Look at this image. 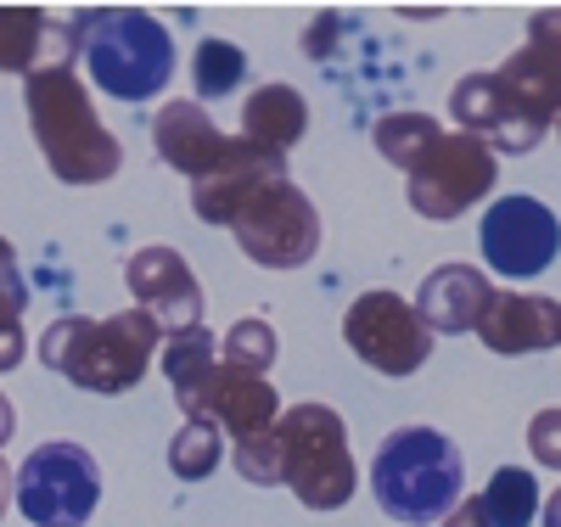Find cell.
<instances>
[{"label": "cell", "mask_w": 561, "mask_h": 527, "mask_svg": "<svg viewBox=\"0 0 561 527\" xmlns=\"http://www.w3.org/2000/svg\"><path fill=\"white\" fill-rule=\"evenodd\" d=\"M68 34L90 84L113 102H152L174 79V34L140 7H79Z\"/></svg>", "instance_id": "obj_1"}, {"label": "cell", "mask_w": 561, "mask_h": 527, "mask_svg": "<svg viewBox=\"0 0 561 527\" xmlns=\"http://www.w3.org/2000/svg\"><path fill=\"white\" fill-rule=\"evenodd\" d=\"M23 107L28 129L39 140V158L62 185H107L124 163L118 135L102 124L90 90L73 68H45L23 79Z\"/></svg>", "instance_id": "obj_2"}, {"label": "cell", "mask_w": 561, "mask_h": 527, "mask_svg": "<svg viewBox=\"0 0 561 527\" xmlns=\"http://www.w3.org/2000/svg\"><path fill=\"white\" fill-rule=\"evenodd\" d=\"M163 331L152 314L140 309H118L107 320H84V314H62L45 325L39 337V365L57 370L62 381L84 393H129L140 376L152 370Z\"/></svg>", "instance_id": "obj_3"}, {"label": "cell", "mask_w": 561, "mask_h": 527, "mask_svg": "<svg viewBox=\"0 0 561 527\" xmlns=\"http://www.w3.org/2000/svg\"><path fill=\"white\" fill-rule=\"evenodd\" d=\"M466 460L455 438L438 426H393L377 444L370 460V494H377L382 516L410 522V527H438L466 494Z\"/></svg>", "instance_id": "obj_4"}, {"label": "cell", "mask_w": 561, "mask_h": 527, "mask_svg": "<svg viewBox=\"0 0 561 527\" xmlns=\"http://www.w3.org/2000/svg\"><path fill=\"white\" fill-rule=\"evenodd\" d=\"M275 477L304 511H343L359 489L348 421L332 404H293L275 415Z\"/></svg>", "instance_id": "obj_5"}, {"label": "cell", "mask_w": 561, "mask_h": 527, "mask_svg": "<svg viewBox=\"0 0 561 527\" xmlns=\"http://www.w3.org/2000/svg\"><path fill=\"white\" fill-rule=\"evenodd\" d=\"M225 230L259 270H304L320 253V208L293 174H270L264 185H253Z\"/></svg>", "instance_id": "obj_6"}, {"label": "cell", "mask_w": 561, "mask_h": 527, "mask_svg": "<svg viewBox=\"0 0 561 527\" xmlns=\"http://www.w3.org/2000/svg\"><path fill=\"white\" fill-rule=\"evenodd\" d=\"M12 500L34 527H84L102 505V466L84 444H39L12 471Z\"/></svg>", "instance_id": "obj_7"}, {"label": "cell", "mask_w": 561, "mask_h": 527, "mask_svg": "<svg viewBox=\"0 0 561 527\" xmlns=\"http://www.w3.org/2000/svg\"><path fill=\"white\" fill-rule=\"evenodd\" d=\"M500 180V158L483 147L478 135H460V129H444L421 163L404 174V197L421 219H460L472 214Z\"/></svg>", "instance_id": "obj_8"}, {"label": "cell", "mask_w": 561, "mask_h": 527, "mask_svg": "<svg viewBox=\"0 0 561 527\" xmlns=\"http://www.w3.org/2000/svg\"><path fill=\"white\" fill-rule=\"evenodd\" d=\"M343 337L348 348L377 370V376H415L433 354V331L421 325V314L399 298V293H359L343 314Z\"/></svg>", "instance_id": "obj_9"}, {"label": "cell", "mask_w": 561, "mask_h": 527, "mask_svg": "<svg viewBox=\"0 0 561 527\" xmlns=\"http://www.w3.org/2000/svg\"><path fill=\"white\" fill-rule=\"evenodd\" d=\"M174 404L185 410V421H208V426H219L230 444L270 433L275 415H280L275 381L259 376V370H242V365H225V359H214V365L192 381V388L174 393Z\"/></svg>", "instance_id": "obj_10"}, {"label": "cell", "mask_w": 561, "mask_h": 527, "mask_svg": "<svg viewBox=\"0 0 561 527\" xmlns=\"http://www.w3.org/2000/svg\"><path fill=\"white\" fill-rule=\"evenodd\" d=\"M478 248H483V264L505 280H534L556 264L561 253V219L528 197V191H517V197H500L489 203L483 214V230H478Z\"/></svg>", "instance_id": "obj_11"}, {"label": "cell", "mask_w": 561, "mask_h": 527, "mask_svg": "<svg viewBox=\"0 0 561 527\" xmlns=\"http://www.w3.org/2000/svg\"><path fill=\"white\" fill-rule=\"evenodd\" d=\"M124 286L135 293V309L158 320L163 337H180V331L203 325V286L180 248H163V242L135 248L124 264Z\"/></svg>", "instance_id": "obj_12"}, {"label": "cell", "mask_w": 561, "mask_h": 527, "mask_svg": "<svg viewBox=\"0 0 561 527\" xmlns=\"http://www.w3.org/2000/svg\"><path fill=\"white\" fill-rule=\"evenodd\" d=\"M478 337L489 354H505V359L550 354V348H561V303L539 298V293H500L494 286V298L478 320Z\"/></svg>", "instance_id": "obj_13"}, {"label": "cell", "mask_w": 561, "mask_h": 527, "mask_svg": "<svg viewBox=\"0 0 561 527\" xmlns=\"http://www.w3.org/2000/svg\"><path fill=\"white\" fill-rule=\"evenodd\" d=\"M230 140H237V135H225V129L203 113V102H163L158 118H152V147H158V158H163L169 169H180L192 185L208 180V174L230 158Z\"/></svg>", "instance_id": "obj_14"}, {"label": "cell", "mask_w": 561, "mask_h": 527, "mask_svg": "<svg viewBox=\"0 0 561 527\" xmlns=\"http://www.w3.org/2000/svg\"><path fill=\"white\" fill-rule=\"evenodd\" d=\"M73 68V34L45 7H0V73H45Z\"/></svg>", "instance_id": "obj_15"}, {"label": "cell", "mask_w": 561, "mask_h": 527, "mask_svg": "<svg viewBox=\"0 0 561 527\" xmlns=\"http://www.w3.org/2000/svg\"><path fill=\"white\" fill-rule=\"evenodd\" d=\"M494 298V280L478 270V264H438L427 280H421L415 293V314L427 331H438V337H455V331H478L483 309Z\"/></svg>", "instance_id": "obj_16"}, {"label": "cell", "mask_w": 561, "mask_h": 527, "mask_svg": "<svg viewBox=\"0 0 561 527\" xmlns=\"http://www.w3.org/2000/svg\"><path fill=\"white\" fill-rule=\"evenodd\" d=\"M270 174H287V158L259 152V147H248V140L237 135V140H230V158H225L208 180L192 185V214H197L203 225H225L230 214H237V203L248 197L253 185H264Z\"/></svg>", "instance_id": "obj_17"}, {"label": "cell", "mask_w": 561, "mask_h": 527, "mask_svg": "<svg viewBox=\"0 0 561 527\" xmlns=\"http://www.w3.org/2000/svg\"><path fill=\"white\" fill-rule=\"evenodd\" d=\"M539 483H534V471L528 466H500L489 477V489L472 494V500H460L438 527H534L539 522Z\"/></svg>", "instance_id": "obj_18"}, {"label": "cell", "mask_w": 561, "mask_h": 527, "mask_svg": "<svg viewBox=\"0 0 561 527\" xmlns=\"http://www.w3.org/2000/svg\"><path fill=\"white\" fill-rule=\"evenodd\" d=\"M309 129V102L293 84H259L248 102H242V140L259 152L287 158Z\"/></svg>", "instance_id": "obj_19"}, {"label": "cell", "mask_w": 561, "mask_h": 527, "mask_svg": "<svg viewBox=\"0 0 561 527\" xmlns=\"http://www.w3.org/2000/svg\"><path fill=\"white\" fill-rule=\"evenodd\" d=\"M23 309H28V280H23V264H18L12 242L0 236V376L18 370L23 354H28Z\"/></svg>", "instance_id": "obj_20"}, {"label": "cell", "mask_w": 561, "mask_h": 527, "mask_svg": "<svg viewBox=\"0 0 561 527\" xmlns=\"http://www.w3.org/2000/svg\"><path fill=\"white\" fill-rule=\"evenodd\" d=\"M192 84H197V102H225L248 84V51L230 39H197L192 51Z\"/></svg>", "instance_id": "obj_21"}, {"label": "cell", "mask_w": 561, "mask_h": 527, "mask_svg": "<svg viewBox=\"0 0 561 527\" xmlns=\"http://www.w3.org/2000/svg\"><path fill=\"white\" fill-rule=\"evenodd\" d=\"M444 129H438V118L433 113H382L377 124H370V140H377V152L393 163V169H415L421 163V152L433 147Z\"/></svg>", "instance_id": "obj_22"}, {"label": "cell", "mask_w": 561, "mask_h": 527, "mask_svg": "<svg viewBox=\"0 0 561 527\" xmlns=\"http://www.w3.org/2000/svg\"><path fill=\"white\" fill-rule=\"evenodd\" d=\"M219 460H225V433L208 421H185L169 438V471L180 483H203V477H214Z\"/></svg>", "instance_id": "obj_23"}, {"label": "cell", "mask_w": 561, "mask_h": 527, "mask_svg": "<svg viewBox=\"0 0 561 527\" xmlns=\"http://www.w3.org/2000/svg\"><path fill=\"white\" fill-rule=\"evenodd\" d=\"M275 354H280V343H275V325L270 320H237L219 337V359L225 365H242V370H259V376H270V365H275Z\"/></svg>", "instance_id": "obj_24"}, {"label": "cell", "mask_w": 561, "mask_h": 527, "mask_svg": "<svg viewBox=\"0 0 561 527\" xmlns=\"http://www.w3.org/2000/svg\"><path fill=\"white\" fill-rule=\"evenodd\" d=\"M214 337L197 325V331H180V337H163V376H169V393H185L192 381L214 365Z\"/></svg>", "instance_id": "obj_25"}, {"label": "cell", "mask_w": 561, "mask_h": 527, "mask_svg": "<svg viewBox=\"0 0 561 527\" xmlns=\"http://www.w3.org/2000/svg\"><path fill=\"white\" fill-rule=\"evenodd\" d=\"M230 460H237V471L248 477V483H259V489H280V477H275V433H259V438L230 444Z\"/></svg>", "instance_id": "obj_26"}, {"label": "cell", "mask_w": 561, "mask_h": 527, "mask_svg": "<svg viewBox=\"0 0 561 527\" xmlns=\"http://www.w3.org/2000/svg\"><path fill=\"white\" fill-rule=\"evenodd\" d=\"M528 455L545 471H561V410H539L528 421Z\"/></svg>", "instance_id": "obj_27"}, {"label": "cell", "mask_w": 561, "mask_h": 527, "mask_svg": "<svg viewBox=\"0 0 561 527\" xmlns=\"http://www.w3.org/2000/svg\"><path fill=\"white\" fill-rule=\"evenodd\" d=\"M12 433H18V410H12V399L0 393V449L12 444Z\"/></svg>", "instance_id": "obj_28"}, {"label": "cell", "mask_w": 561, "mask_h": 527, "mask_svg": "<svg viewBox=\"0 0 561 527\" xmlns=\"http://www.w3.org/2000/svg\"><path fill=\"white\" fill-rule=\"evenodd\" d=\"M7 505H12V466L0 460V516H7Z\"/></svg>", "instance_id": "obj_29"}, {"label": "cell", "mask_w": 561, "mask_h": 527, "mask_svg": "<svg viewBox=\"0 0 561 527\" xmlns=\"http://www.w3.org/2000/svg\"><path fill=\"white\" fill-rule=\"evenodd\" d=\"M550 129H556V140H561V118H556V124H550Z\"/></svg>", "instance_id": "obj_30"}]
</instances>
